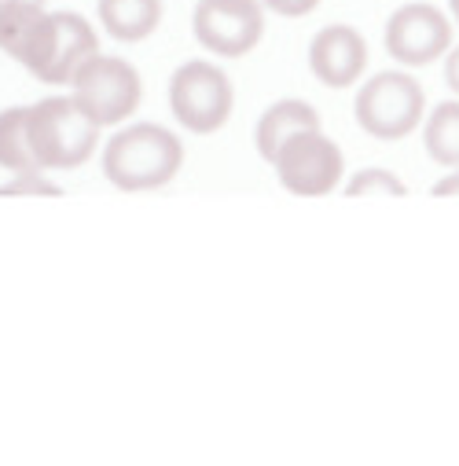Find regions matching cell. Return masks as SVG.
I'll list each match as a JSON object with an SVG mask.
<instances>
[{"instance_id": "obj_15", "label": "cell", "mask_w": 459, "mask_h": 466, "mask_svg": "<svg viewBox=\"0 0 459 466\" xmlns=\"http://www.w3.org/2000/svg\"><path fill=\"white\" fill-rule=\"evenodd\" d=\"M350 195H404V187L393 180V173H386V169H364V173H357L353 180H350V187H346Z\"/></svg>"}, {"instance_id": "obj_1", "label": "cell", "mask_w": 459, "mask_h": 466, "mask_svg": "<svg viewBox=\"0 0 459 466\" xmlns=\"http://www.w3.org/2000/svg\"><path fill=\"white\" fill-rule=\"evenodd\" d=\"M184 166V144L177 133L155 122L129 126L114 133L103 151V177L122 191H155L166 187Z\"/></svg>"}, {"instance_id": "obj_7", "label": "cell", "mask_w": 459, "mask_h": 466, "mask_svg": "<svg viewBox=\"0 0 459 466\" xmlns=\"http://www.w3.org/2000/svg\"><path fill=\"white\" fill-rule=\"evenodd\" d=\"M191 30L206 52L220 59H240L258 48L265 34V8L261 0H199Z\"/></svg>"}, {"instance_id": "obj_12", "label": "cell", "mask_w": 459, "mask_h": 466, "mask_svg": "<svg viewBox=\"0 0 459 466\" xmlns=\"http://www.w3.org/2000/svg\"><path fill=\"white\" fill-rule=\"evenodd\" d=\"M99 23L114 41H144L162 23V0H99Z\"/></svg>"}, {"instance_id": "obj_8", "label": "cell", "mask_w": 459, "mask_h": 466, "mask_svg": "<svg viewBox=\"0 0 459 466\" xmlns=\"http://www.w3.org/2000/svg\"><path fill=\"white\" fill-rule=\"evenodd\" d=\"M272 166L280 173V184L291 195H301V198H320V195L334 191L342 173H346V158H342L338 144L331 137H323L320 129L294 137L276 155Z\"/></svg>"}, {"instance_id": "obj_20", "label": "cell", "mask_w": 459, "mask_h": 466, "mask_svg": "<svg viewBox=\"0 0 459 466\" xmlns=\"http://www.w3.org/2000/svg\"><path fill=\"white\" fill-rule=\"evenodd\" d=\"M8 5H15V0H0V12H5ZM26 5H45V0H26Z\"/></svg>"}, {"instance_id": "obj_18", "label": "cell", "mask_w": 459, "mask_h": 466, "mask_svg": "<svg viewBox=\"0 0 459 466\" xmlns=\"http://www.w3.org/2000/svg\"><path fill=\"white\" fill-rule=\"evenodd\" d=\"M444 81H448V88L459 96V48L444 59Z\"/></svg>"}, {"instance_id": "obj_4", "label": "cell", "mask_w": 459, "mask_h": 466, "mask_svg": "<svg viewBox=\"0 0 459 466\" xmlns=\"http://www.w3.org/2000/svg\"><path fill=\"white\" fill-rule=\"evenodd\" d=\"M70 99L88 114V118L103 129V126H118L126 118H133L144 85L133 63L118 59V56H92L70 81Z\"/></svg>"}, {"instance_id": "obj_2", "label": "cell", "mask_w": 459, "mask_h": 466, "mask_svg": "<svg viewBox=\"0 0 459 466\" xmlns=\"http://www.w3.org/2000/svg\"><path fill=\"white\" fill-rule=\"evenodd\" d=\"M26 133L37 169H77L99 144V126L70 96L37 99L26 114Z\"/></svg>"}, {"instance_id": "obj_16", "label": "cell", "mask_w": 459, "mask_h": 466, "mask_svg": "<svg viewBox=\"0 0 459 466\" xmlns=\"http://www.w3.org/2000/svg\"><path fill=\"white\" fill-rule=\"evenodd\" d=\"M0 195H63L45 173H15V180L0 184Z\"/></svg>"}, {"instance_id": "obj_19", "label": "cell", "mask_w": 459, "mask_h": 466, "mask_svg": "<svg viewBox=\"0 0 459 466\" xmlns=\"http://www.w3.org/2000/svg\"><path fill=\"white\" fill-rule=\"evenodd\" d=\"M434 195H459V173H452V177H444L437 187H434Z\"/></svg>"}, {"instance_id": "obj_3", "label": "cell", "mask_w": 459, "mask_h": 466, "mask_svg": "<svg viewBox=\"0 0 459 466\" xmlns=\"http://www.w3.org/2000/svg\"><path fill=\"white\" fill-rule=\"evenodd\" d=\"M99 52V37L77 12H45L19 63L45 85H70L74 74Z\"/></svg>"}, {"instance_id": "obj_11", "label": "cell", "mask_w": 459, "mask_h": 466, "mask_svg": "<svg viewBox=\"0 0 459 466\" xmlns=\"http://www.w3.org/2000/svg\"><path fill=\"white\" fill-rule=\"evenodd\" d=\"M320 129V118L316 110L305 103V99H280L272 103L261 118H258V129H254V144H258V155L265 162H276V155L301 133H312Z\"/></svg>"}, {"instance_id": "obj_14", "label": "cell", "mask_w": 459, "mask_h": 466, "mask_svg": "<svg viewBox=\"0 0 459 466\" xmlns=\"http://www.w3.org/2000/svg\"><path fill=\"white\" fill-rule=\"evenodd\" d=\"M426 151L434 162L459 169V103H441L426 122Z\"/></svg>"}, {"instance_id": "obj_9", "label": "cell", "mask_w": 459, "mask_h": 466, "mask_svg": "<svg viewBox=\"0 0 459 466\" xmlns=\"http://www.w3.org/2000/svg\"><path fill=\"white\" fill-rule=\"evenodd\" d=\"M452 45V26L434 5H404L386 23V52L404 66H426Z\"/></svg>"}, {"instance_id": "obj_21", "label": "cell", "mask_w": 459, "mask_h": 466, "mask_svg": "<svg viewBox=\"0 0 459 466\" xmlns=\"http://www.w3.org/2000/svg\"><path fill=\"white\" fill-rule=\"evenodd\" d=\"M448 5H452V15H455V23H459V0H448Z\"/></svg>"}, {"instance_id": "obj_6", "label": "cell", "mask_w": 459, "mask_h": 466, "mask_svg": "<svg viewBox=\"0 0 459 466\" xmlns=\"http://www.w3.org/2000/svg\"><path fill=\"white\" fill-rule=\"evenodd\" d=\"M423 110H426L423 85L412 74H401V70L375 74L357 92V122L375 140L408 137L423 122Z\"/></svg>"}, {"instance_id": "obj_13", "label": "cell", "mask_w": 459, "mask_h": 466, "mask_svg": "<svg viewBox=\"0 0 459 466\" xmlns=\"http://www.w3.org/2000/svg\"><path fill=\"white\" fill-rule=\"evenodd\" d=\"M26 114H30V106L0 110V169H8V173H45V169H37L34 151H30Z\"/></svg>"}, {"instance_id": "obj_10", "label": "cell", "mask_w": 459, "mask_h": 466, "mask_svg": "<svg viewBox=\"0 0 459 466\" xmlns=\"http://www.w3.org/2000/svg\"><path fill=\"white\" fill-rule=\"evenodd\" d=\"M309 66L323 88H350L368 66V45L353 26H323L309 45Z\"/></svg>"}, {"instance_id": "obj_5", "label": "cell", "mask_w": 459, "mask_h": 466, "mask_svg": "<svg viewBox=\"0 0 459 466\" xmlns=\"http://www.w3.org/2000/svg\"><path fill=\"white\" fill-rule=\"evenodd\" d=\"M169 106L177 114V122L199 137L217 133L236 106V88L228 81V74L206 59H191L177 66L169 77Z\"/></svg>"}, {"instance_id": "obj_17", "label": "cell", "mask_w": 459, "mask_h": 466, "mask_svg": "<svg viewBox=\"0 0 459 466\" xmlns=\"http://www.w3.org/2000/svg\"><path fill=\"white\" fill-rule=\"evenodd\" d=\"M261 5L269 12H276V15H283V19H301V15L316 12L320 0H261Z\"/></svg>"}]
</instances>
